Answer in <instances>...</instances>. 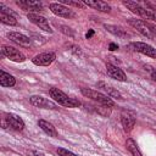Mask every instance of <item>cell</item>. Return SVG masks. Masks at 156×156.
Returning a JSON list of instances; mask_svg holds the SVG:
<instances>
[{
    "instance_id": "cell-1",
    "label": "cell",
    "mask_w": 156,
    "mask_h": 156,
    "mask_svg": "<svg viewBox=\"0 0 156 156\" xmlns=\"http://www.w3.org/2000/svg\"><path fill=\"white\" fill-rule=\"evenodd\" d=\"M49 94H50V96H51L58 105H62V106H65V107H71V108H73V107L80 106V102H79L77 99L69 98L67 94H65L62 90H60V89H57V88H51V89L49 90Z\"/></svg>"
},
{
    "instance_id": "cell-2",
    "label": "cell",
    "mask_w": 156,
    "mask_h": 156,
    "mask_svg": "<svg viewBox=\"0 0 156 156\" xmlns=\"http://www.w3.org/2000/svg\"><path fill=\"white\" fill-rule=\"evenodd\" d=\"M80 93L85 96V98H89L91 100H94L95 102L102 105V106H106V107H113L115 102L112 101L111 98H108L107 95L102 94V93H99L96 90H93V89H88V88H82L80 89Z\"/></svg>"
},
{
    "instance_id": "cell-3",
    "label": "cell",
    "mask_w": 156,
    "mask_h": 156,
    "mask_svg": "<svg viewBox=\"0 0 156 156\" xmlns=\"http://www.w3.org/2000/svg\"><path fill=\"white\" fill-rule=\"evenodd\" d=\"M128 23L135 28L141 35L149 38V39H155L154 37V33H152V24L147 23L146 21H143V20H136V18H129L128 20Z\"/></svg>"
},
{
    "instance_id": "cell-4",
    "label": "cell",
    "mask_w": 156,
    "mask_h": 156,
    "mask_svg": "<svg viewBox=\"0 0 156 156\" xmlns=\"http://www.w3.org/2000/svg\"><path fill=\"white\" fill-rule=\"evenodd\" d=\"M123 5L126 7H128L133 13L135 15H139L140 17L145 18V20H152V13L154 11L151 10H147V9H144L143 6H140L139 4L134 2V1H123Z\"/></svg>"
},
{
    "instance_id": "cell-5",
    "label": "cell",
    "mask_w": 156,
    "mask_h": 156,
    "mask_svg": "<svg viewBox=\"0 0 156 156\" xmlns=\"http://www.w3.org/2000/svg\"><path fill=\"white\" fill-rule=\"evenodd\" d=\"M1 52L4 56H6L7 58H10L11 61L15 62H23L26 60V56L17 49H15L13 46L10 45H2L1 46Z\"/></svg>"
},
{
    "instance_id": "cell-6",
    "label": "cell",
    "mask_w": 156,
    "mask_h": 156,
    "mask_svg": "<svg viewBox=\"0 0 156 156\" xmlns=\"http://www.w3.org/2000/svg\"><path fill=\"white\" fill-rule=\"evenodd\" d=\"M29 102L33 106L39 107V108H49V110H57L58 108V106L55 102H52V101H50V100H48L40 95H32L29 98Z\"/></svg>"
},
{
    "instance_id": "cell-7",
    "label": "cell",
    "mask_w": 156,
    "mask_h": 156,
    "mask_svg": "<svg viewBox=\"0 0 156 156\" xmlns=\"http://www.w3.org/2000/svg\"><path fill=\"white\" fill-rule=\"evenodd\" d=\"M27 18H28L33 24H35L37 27H39L40 29H43V30H45V32H49V33H52V29H51V27H50V24H49V22H48V20H46L45 17H43V16L38 15V13H32V12H29V13L27 15Z\"/></svg>"
},
{
    "instance_id": "cell-8",
    "label": "cell",
    "mask_w": 156,
    "mask_h": 156,
    "mask_svg": "<svg viewBox=\"0 0 156 156\" xmlns=\"http://www.w3.org/2000/svg\"><path fill=\"white\" fill-rule=\"evenodd\" d=\"M130 48H133L135 51L140 52V54H144L149 57H152V58H156V49L146 43H143V41H135V43H132L129 45Z\"/></svg>"
},
{
    "instance_id": "cell-9",
    "label": "cell",
    "mask_w": 156,
    "mask_h": 156,
    "mask_svg": "<svg viewBox=\"0 0 156 156\" xmlns=\"http://www.w3.org/2000/svg\"><path fill=\"white\" fill-rule=\"evenodd\" d=\"M49 9L51 10L52 13H55L56 16L60 17H65V18H71L74 16V13L72 12V10H69L67 6L58 4V2H51L49 4Z\"/></svg>"
},
{
    "instance_id": "cell-10",
    "label": "cell",
    "mask_w": 156,
    "mask_h": 156,
    "mask_svg": "<svg viewBox=\"0 0 156 156\" xmlns=\"http://www.w3.org/2000/svg\"><path fill=\"white\" fill-rule=\"evenodd\" d=\"M55 58H56L55 52H41L39 55H35L32 58V62L37 66H49L55 61Z\"/></svg>"
},
{
    "instance_id": "cell-11",
    "label": "cell",
    "mask_w": 156,
    "mask_h": 156,
    "mask_svg": "<svg viewBox=\"0 0 156 156\" xmlns=\"http://www.w3.org/2000/svg\"><path fill=\"white\" fill-rule=\"evenodd\" d=\"M135 115L130 111H122L121 112V123L123 126L124 132H130L133 129V127L135 126Z\"/></svg>"
},
{
    "instance_id": "cell-12",
    "label": "cell",
    "mask_w": 156,
    "mask_h": 156,
    "mask_svg": "<svg viewBox=\"0 0 156 156\" xmlns=\"http://www.w3.org/2000/svg\"><path fill=\"white\" fill-rule=\"evenodd\" d=\"M7 38L11 41H13V43H16V44H18L20 46H23V48H29L32 45V39L28 38L27 35L22 34V33H18V32L7 33Z\"/></svg>"
},
{
    "instance_id": "cell-13",
    "label": "cell",
    "mask_w": 156,
    "mask_h": 156,
    "mask_svg": "<svg viewBox=\"0 0 156 156\" xmlns=\"http://www.w3.org/2000/svg\"><path fill=\"white\" fill-rule=\"evenodd\" d=\"M106 72H107V76L110 78H113L116 80H119V82H126L127 80V76L126 73L117 66L115 65H111V63H107L106 66Z\"/></svg>"
},
{
    "instance_id": "cell-14",
    "label": "cell",
    "mask_w": 156,
    "mask_h": 156,
    "mask_svg": "<svg viewBox=\"0 0 156 156\" xmlns=\"http://www.w3.org/2000/svg\"><path fill=\"white\" fill-rule=\"evenodd\" d=\"M96 87H98L99 89H101L104 93H106L107 96L113 98V99H117V100H123L122 94H121L117 89H115L112 85H110V84H107V83H105V82H98V83H96Z\"/></svg>"
},
{
    "instance_id": "cell-15",
    "label": "cell",
    "mask_w": 156,
    "mask_h": 156,
    "mask_svg": "<svg viewBox=\"0 0 156 156\" xmlns=\"http://www.w3.org/2000/svg\"><path fill=\"white\" fill-rule=\"evenodd\" d=\"M6 122H7V126L15 130H22L24 128L23 119L16 113H7L6 115Z\"/></svg>"
},
{
    "instance_id": "cell-16",
    "label": "cell",
    "mask_w": 156,
    "mask_h": 156,
    "mask_svg": "<svg viewBox=\"0 0 156 156\" xmlns=\"http://www.w3.org/2000/svg\"><path fill=\"white\" fill-rule=\"evenodd\" d=\"M16 4L22 7L23 10L26 11H35V12H39V11H43L44 7H43V4L39 2V1H29V0H20V1H16Z\"/></svg>"
},
{
    "instance_id": "cell-17",
    "label": "cell",
    "mask_w": 156,
    "mask_h": 156,
    "mask_svg": "<svg viewBox=\"0 0 156 156\" xmlns=\"http://www.w3.org/2000/svg\"><path fill=\"white\" fill-rule=\"evenodd\" d=\"M83 2L85 6L93 7L94 10H98L100 12H110L111 11V6L107 2L101 1V0H85Z\"/></svg>"
},
{
    "instance_id": "cell-18",
    "label": "cell",
    "mask_w": 156,
    "mask_h": 156,
    "mask_svg": "<svg viewBox=\"0 0 156 156\" xmlns=\"http://www.w3.org/2000/svg\"><path fill=\"white\" fill-rule=\"evenodd\" d=\"M38 124H39V127H40L49 136H52V138H57V136H58V132L56 130V128L54 127V124H51L50 122L44 121V119H39V121H38Z\"/></svg>"
},
{
    "instance_id": "cell-19",
    "label": "cell",
    "mask_w": 156,
    "mask_h": 156,
    "mask_svg": "<svg viewBox=\"0 0 156 156\" xmlns=\"http://www.w3.org/2000/svg\"><path fill=\"white\" fill-rule=\"evenodd\" d=\"M0 84L2 87H13L16 84V79L10 73H6L5 71H0Z\"/></svg>"
},
{
    "instance_id": "cell-20",
    "label": "cell",
    "mask_w": 156,
    "mask_h": 156,
    "mask_svg": "<svg viewBox=\"0 0 156 156\" xmlns=\"http://www.w3.org/2000/svg\"><path fill=\"white\" fill-rule=\"evenodd\" d=\"M104 28H105L107 32H110V33H112V34H115V35H117V37H119V38H127V37L129 35L124 29H122V28L118 27V26L104 24Z\"/></svg>"
},
{
    "instance_id": "cell-21",
    "label": "cell",
    "mask_w": 156,
    "mask_h": 156,
    "mask_svg": "<svg viewBox=\"0 0 156 156\" xmlns=\"http://www.w3.org/2000/svg\"><path fill=\"white\" fill-rule=\"evenodd\" d=\"M126 147L132 154V156H143L140 150H139V147H138V145H136V143L132 138H128L126 140Z\"/></svg>"
},
{
    "instance_id": "cell-22",
    "label": "cell",
    "mask_w": 156,
    "mask_h": 156,
    "mask_svg": "<svg viewBox=\"0 0 156 156\" xmlns=\"http://www.w3.org/2000/svg\"><path fill=\"white\" fill-rule=\"evenodd\" d=\"M0 21H1V23L7 24V26H16V24H17V20H16L15 16L11 15V13L0 12Z\"/></svg>"
},
{
    "instance_id": "cell-23",
    "label": "cell",
    "mask_w": 156,
    "mask_h": 156,
    "mask_svg": "<svg viewBox=\"0 0 156 156\" xmlns=\"http://www.w3.org/2000/svg\"><path fill=\"white\" fill-rule=\"evenodd\" d=\"M61 4H62V5H68V6L79 7V9H83V7L85 6L84 2H82V1H73V0H62Z\"/></svg>"
},
{
    "instance_id": "cell-24",
    "label": "cell",
    "mask_w": 156,
    "mask_h": 156,
    "mask_svg": "<svg viewBox=\"0 0 156 156\" xmlns=\"http://www.w3.org/2000/svg\"><path fill=\"white\" fill-rule=\"evenodd\" d=\"M58 28H60V30H61L65 35H68V37H71V38H73V37H74V33H73V30H72L69 27L63 26V24H60V26H58Z\"/></svg>"
},
{
    "instance_id": "cell-25",
    "label": "cell",
    "mask_w": 156,
    "mask_h": 156,
    "mask_svg": "<svg viewBox=\"0 0 156 156\" xmlns=\"http://www.w3.org/2000/svg\"><path fill=\"white\" fill-rule=\"evenodd\" d=\"M57 154H58V156H78L74 152H72V151H69L67 149H63V147H58L57 149Z\"/></svg>"
},
{
    "instance_id": "cell-26",
    "label": "cell",
    "mask_w": 156,
    "mask_h": 156,
    "mask_svg": "<svg viewBox=\"0 0 156 156\" xmlns=\"http://www.w3.org/2000/svg\"><path fill=\"white\" fill-rule=\"evenodd\" d=\"M68 48H72V49H69L71 51H73L76 55H80L82 54V51H80V48H78V46H74V45H71V44H68Z\"/></svg>"
},
{
    "instance_id": "cell-27",
    "label": "cell",
    "mask_w": 156,
    "mask_h": 156,
    "mask_svg": "<svg viewBox=\"0 0 156 156\" xmlns=\"http://www.w3.org/2000/svg\"><path fill=\"white\" fill-rule=\"evenodd\" d=\"M28 156H45L43 152L37 151V150H29L28 151Z\"/></svg>"
},
{
    "instance_id": "cell-28",
    "label": "cell",
    "mask_w": 156,
    "mask_h": 156,
    "mask_svg": "<svg viewBox=\"0 0 156 156\" xmlns=\"http://www.w3.org/2000/svg\"><path fill=\"white\" fill-rule=\"evenodd\" d=\"M108 49H110L111 51H115V50H117V49H118V45H117V44H115V43H111V44H110V46H108Z\"/></svg>"
},
{
    "instance_id": "cell-29",
    "label": "cell",
    "mask_w": 156,
    "mask_h": 156,
    "mask_svg": "<svg viewBox=\"0 0 156 156\" xmlns=\"http://www.w3.org/2000/svg\"><path fill=\"white\" fill-rule=\"evenodd\" d=\"M93 34H94V30H93V29H89V32L85 34V38H87V39H89L90 37H93Z\"/></svg>"
},
{
    "instance_id": "cell-30",
    "label": "cell",
    "mask_w": 156,
    "mask_h": 156,
    "mask_svg": "<svg viewBox=\"0 0 156 156\" xmlns=\"http://www.w3.org/2000/svg\"><path fill=\"white\" fill-rule=\"evenodd\" d=\"M151 77H152L154 80H156V71H154V72L151 73Z\"/></svg>"
},
{
    "instance_id": "cell-31",
    "label": "cell",
    "mask_w": 156,
    "mask_h": 156,
    "mask_svg": "<svg viewBox=\"0 0 156 156\" xmlns=\"http://www.w3.org/2000/svg\"><path fill=\"white\" fill-rule=\"evenodd\" d=\"M152 21H156V12L152 13Z\"/></svg>"
}]
</instances>
